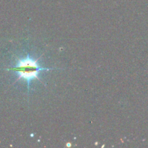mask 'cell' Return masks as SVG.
Masks as SVG:
<instances>
[{
  "instance_id": "obj_1",
  "label": "cell",
  "mask_w": 148,
  "mask_h": 148,
  "mask_svg": "<svg viewBox=\"0 0 148 148\" xmlns=\"http://www.w3.org/2000/svg\"><path fill=\"white\" fill-rule=\"evenodd\" d=\"M38 59H33L27 55L25 58L20 59L17 64L11 69L14 70L18 76V79H24L27 84L29 89L30 81L33 79H38L40 81L39 74L41 71L51 70V68L42 67L38 62Z\"/></svg>"
}]
</instances>
